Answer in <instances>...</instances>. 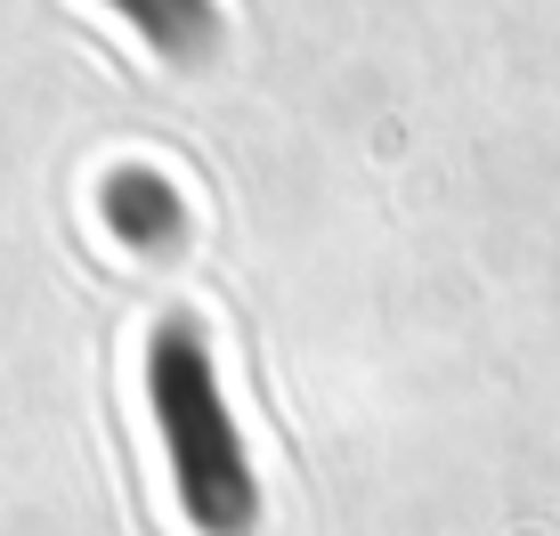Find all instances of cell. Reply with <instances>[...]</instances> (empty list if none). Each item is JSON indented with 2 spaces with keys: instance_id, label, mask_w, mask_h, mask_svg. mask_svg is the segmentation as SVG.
<instances>
[{
  "instance_id": "cell-1",
  "label": "cell",
  "mask_w": 560,
  "mask_h": 536,
  "mask_svg": "<svg viewBox=\"0 0 560 536\" xmlns=\"http://www.w3.org/2000/svg\"><path fill=\"white\" fill-rule=\"evenodd\" d=\"M147 398H154V423H163L171 471H179V504L203 536H253L260 521V488L244 471L236 423L220 407V382H211V350L196 325L171 317L163 334L147 341Z\"/></svg>"
},
{
  "instance_id": "cell-2",
  "label": "cell",
  "mask_w": 560,
  "mask_h": 536,
  "mask_svg": "<svg viewBox=\"0 0 560 536\" xmlns=\"http://www.w3.org/2000/svg\"><path fill=\"white\" fill-rule=\"evenodd\" d=\"M130 16H139V25L154 33V42H163L171 57H196L203 42H211V25H203V0H122Z\"/></svg>"
},
{
  "instance_id": "cell-3",
  "label": "cell",
  "mask_w": 560,
  "mask_h": 536,
  "mask_svg": "<svg viewBox=\"0 0 560 536\" xmlns=\"http://www.w3.org/2000/svg\"><path fill=\"white\" fill-rule=\"evenodd\" d=\"M114 196L139 203V212H114L139 244H163V236H171V196H163V187H147V179H139V187H114Z\"/></svg>"
}]
</instances>
